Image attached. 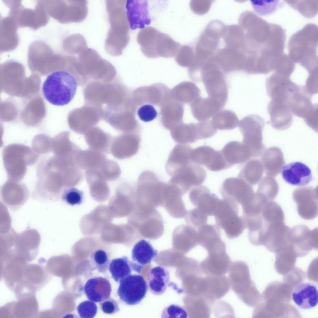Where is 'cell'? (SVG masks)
I'll return each instance as SVG.
<instances>
[{
  "mask_svg": "<svg viewBox=\"0 0 318 318\" xmlns=\"http://www.w3.org/2000/svg\"><path fill=\"white\" fill-rule=\"evenodd\" d=\"M107 159L102 152L91 149L86 150L80 149L75 158L76 166L86 170H99Z\"/></svg>",
  "mask_w": 318,
  "mask_h": 318,
  "instance_id": "obj_36",
  "label": "cell"
},
{
  "mask_svg": "<svg viewBox=\"0 0 318 318\" xmlns=\"http://www.w3.org/2000/svg\"><path fill=\"white\" fill-rule=\"evenodd\" d=\"M100 305L102 311L106 314H112L120 310L117 302L110 298L100 302Z\"/></svg>",
  "mask_w": 318,
  "mask_h": 318,
  "instance_id": "obj_59",
  "label": "cell"
},
{
  "mask_svg": "<svg viewBox=\"0 0 318 318\" xmlns=\"http://www.w3.org/2000/svg\"><path fill=\"white\" fill-rule=\"evenodd\" d=\"M238 213L233 212L215 220L216 225L224 230L229 238L238 237L246 228L244 220L238 215Z\"/></svg>",
  "mask_w": 318,
  "mask_h": 318,
  "instance_id": "obj_33",
  "label": "cell"
},
{
  "mask_svg": "<svg viewBox=\"0 0 318 318\" xmlns=\"http://www.w3.org/2000/svg\"><path fill=\"white\" fill-rule=\"evenodd\" d=\"M223 199L244 205L254 198L255 193L251 186L239 178L226 179L220 188Z\"/></svg>",
  "mask_w": 318,
  "mask_h": 318,
  "instance_id": "obj_13",
  "label": "cell"
},
{
  "mask_svg": "<svg viewBox=\"0 0 318 318\" xmlns=\"http://www.w3.org/2000/svg\"><path fill=\"white\" fill-rule=\"evenodd\" d=\"M172 242L174 246H183L189 250L198 244V232L188 225H178L173 232Z\"/></svg>",
  "mask_w": 318,
  "mask_h": 318,
  "instance_id": "obj_37",
  "label": "cell"
},
{
  "mask_svg": "<svg viewBox=\"0 0 318 318\" xmlns=\"http://www.w3.org/2000/svg\"><path fill=\"white\" fill-rule=\"evenodd\" d=\"M318 27L306 25L293 34L289 40L288 56L295 63H299L309 73L318 70Z\"/></svg>",
  "mask_w": 318,
  "mask_h": 318,
  "instance_id": "obj_2",
  "label": "cell"
},
{
  "mask_svg": "<svg viewBox=\"0 0 318 318\" xmlns=\"http://www.w3.org/2000/svg\"><path fill=\"white\" fill-rule=\"evenodd\" d=\"M280 172L284 181L293 185L304 186L313 179L310 168L300 162L287 164L283 167Z\"/></svg>",
  "mask_w": 318,
  "mask_h": 318,
  "instance_id": "obj_22",
  "label": "cell"
},
{
  "mask_svg": "<svg viewBox=\"0 0 318 318\" xmlns=\"http://www.w3.org/2000/svg\"><path fill=\"white\" fill-rule=\"evenodd\" d=\"M279 191V185L275 179L265 176L260 181L256 192L268 201L273 200Z\"/></svg>",
  "mask_w": 318,
  "mask_h": 318,
  "instance_id": "obj_46",
  "label": "cell"
},
{
  "mask_svg": "<svg viewBox=\"0 0 318 318\" xmlns=\"http://www.w3.org/2000/svg\"><path fill=\"white\" fill-rule=\"evenodd\" d=\"M268 111L271 124L275 129L285 130L291 125L293 115L287 103L271 100L268 105Z\"/></svg>",
  "mask_w": 318,
  "mask_h": 318,
  "instance_id": "obj_24",
  "label": "cell"
},
{
  "mask_svg": "<svg viewBox=\"0 0 318 318\" xmlns=\"http://www.w3.org/2000/svg\"><path fill=\"white\" fill-rule=\"evenodd\" d=\"M220 151L231 167L235 164L244 163L252 157L249 149L243 143L237 141L229 142Z\"/></svg>",
  "mask_w": 318,
  "mask_h": 318,
  "instance_id": "obj_30",
  "label": "cell"
},
{
  "mask_svg": "<svg viewBox=\"0 0 318 318\" xmlns=\"http://www.w3.org/2000/svg\"><path fill=\"white\" fill-rule=\"evenodd\" d=\"M264 125L263 119L255 115L247 116L239 122L238 127L243 137L242 143L249 149L252 157H259L264 152L262 132Z\"/></svg>",
  "mask_w": 318,
  "mask_h": 318,
  "instance_id": "obj_9",
  "label": "cell"
},
{
  "mask_svg": "<svg viewBox=\"0 0 318 318\" xmlns=\"http://www.w3.org/2000/svg\"><path fill=\"white\" fill-rule=\"evenodd\" d=\"M84 292L88 298L94 302H101L110 298L111 285L109 280L102 277L90 279L84 287Z\"/></svg>",
  "mask_w": 318,
  "mask_h": 318,
  "instance_id": "obj_28",
  "label": "cell"
},
{
  "mask_svg": "<svg viewBox=\"0 0 318 318\" xmlns=\"http://www.w3.org/2000/svg\"><path fill=\"white\" fill-rule=\"evenodd\" d=\"M220 156V151L208 146H202L192 149L190 158L192 162L203 165L212 171Z\"/></svg>",
  "mask_w": 318,
  "mask_h": 318,
  "instance_id": "obj_38",
  "label": "cell"
},
{
  "mask_svg": "<svg viewBox=\"0 0 318 318\" xmlns=\"http://www.w3.org/2000/svg\"><path fill=\"white\" fill-rule=\"evenodd\" d=\"M238 22L244 31L243 51L246 58L244 71L266 74L274 70L284 54V30L250 11L242 13Z\"/></svg>",
  "mask_w": 318,
  "mask_h": 318,
  "instance_id": "obj_1",
  "label": "cell"
},
{
  "mask_svg": "<svg viewBox=\"0 0 318 318\" xmlns=\"http://www.w3.org/2000/svg\"><path fill=\"white\" fill-rule=\"evenodd\" d=\"M214 126L220 130H231L237 127L239 120L235 113L227 110H220L212 117L211 120Z\"/></svg>",
  "mask_w": 318,
  "mask_h": 318,
  "instance_id": "obj_43",
  "label": "cell"
},
{
  "mask_svg": "<svg viewBox=\"0 0 318 318\" xmlns=\"http://www.w3.org/2000/svg\"><path fill=\"white\" fill-rule=\"evenodd\" d=\"M97 307L93 302L85 301L80 303L77 307L80 317L83 318H93L96 314Z\"/></svg>",
  "mask_w": 318,
  "mask_h": 318,
  "instance_id": "obj_54",
  "label": "cell"
},
{
  "mask_svg": "<svg viewBox=\"0 0 318 318\" xmlns=\"http://www.w3.org/2000/svg\"><path fill=\"white\" fill-rule=\"evenodd\" d=\"M207 288L203 297L215 302L225 296L229 290V279L224 275H206Z\"/></svg>",
  "mask_w": 318,
  "mask_h": 318,
  "instance_id": "obj_34",
  "label": "cell"
},
{
  "mask_svg": "<svg viewBox=\"0 0 318 318\" xmlns=\"http://www.w3.org/2000/svg\"><path fill=\"white\" fill-rule=\"evenodd\" d=\"M148 289L147 284L142 275L130 274L120 281L117 293L126 304L135 305L144 298Z\"/></svg>",
  "mask_w": 318,
  "mask_h": 318,
  "instance_id": "obj_12",
  "label": "cell"
},
{
  "mask_svg": "<svg viewBox=\"0 0 318 318\" xmlns=\"http://www.w3.org/2000/svg\"><path fill=\"white\" fill-rule=\"evenodd\" d=\"M85 139L90 149L102 153L109 151L111 137L100 129L96 127L90 129L85 133Z\"/></svg>",
  "mask_w": 318,
  "mask_h": 318,
  "instance_id": "obj_39",
  "label": "cell"
},
{
  "mask_svg": "<svg viewBox=\"0 0 318 318\" xmlns=\"http://www.w3.org/2000/svg\"><path fill=\"white\" fill-rule=\"evenodd\" d=\"M293 198L296 203L297 211L301 217L305 220H310L317 216V188L308 186L297 189L293 193Z\"/></svg>",
  "mask_w": 318,
  "mask_h": 318,
  "instance_id": "obj_15",
  "label": "cell"
},
{
  "mask_svg": "<svg viewBox=\"0 0 318 318\" xmlns=\"http://www.w3.org/2000/svg\"><path fill=\"white\" fill-rule=\"evenodd\" d=\"M295 84L289 77L274 72L266 80V89L269 96L287 101L291 91Z\"/></svg>",
  "mask_w": 318,
  "mask_h": 318,
  "instance_id": "obj_25",
  "label": "cell"
},
{
  "mask_svg": "<svg viewBox=\"0 0 318 318\" xmlns=\"http://www.w3.org/2000/svg\"><path fill=\"white\" fill-rule=\"evenodd\" d=\"M318 70L309 73L305 87L311 95L317 93Z\"/></svg>",
  "mask_w": 318,
  "mask_h": 318,
  "instance_id": "obj_58",
  "label": "cell"
},
{
  "mask_svg": "<svg viewBox=\"0 0 318 318\" xmlns=\"http://www.w3.org/2000/svg\"><path fill=\"white\" fill-rule=\"evenodd\" d=\"M125 3L120 2L119 5L108 7L111 28L106 42L108 48H116L120 54L126 47L129 41V25L126 11L124 8ZM119 54V53L118 52Z\"/></svg>",
  "mask_w": 318,
  "mask_h": 318,
  "instance_id": "obj_7",
  "label": "cell"
},
{
  "mask_svg": "<svg viewBox=\"0 0 318 318\" xmlns=\"http://www.w3.org/2000/svg\"><path fill=\"white\" fill-rule=\"evenodd\" d=\"M139 135L136 133H125L115 137L111 141L110 150L115 157L120 159L130 158L139 150Z\"/></svg>",
  "mask_w": 318,
  "mask_h": 318,
  "instance_id": "obj_17",
  "label": "cell"
},
{
  "mask_svg": "<svg viewBox=\"0 0 318 318\" xmlns=\"http://www.w3.org/2000/svg\"><path fill=\"white\" fill-rule=\"evenodd\" d=\"M317 1H309V2L306 3L292 2L291 1H286L302 15L307 17H310L313 16L317 13L318 1L316 2Z\"/></svg>",
  "mask_w": 318,
  "mask_h": 318,
  "instance_id": "obj_51",
  "label": "cell"
},
{
  "mask_svg": "<svg viewBox=\"0 0 318 318\" xmlns=\"http://www.w3.org/2000/svg\"><path fill=\"white\" fill-rule=\"evenodd\" d=\"M166 183L160 181L151 171L142 172L139 177L135 191L136 206L153 208L161 206Z\"/></svg>",
  "mask_w": 318,
  "mask_h": 318,
  "instance_id": "obj_6",
  "label": "cell"
},
{
  "mask_svg": "<svg viewBox=\"0 0 318 318\" xmlns=\"http://www.w3.org/2000/svg\"><path fill=\"white\" fill-rule=\"evenodd\" d=\"M137 39L141 51L149 58L174 57L181 46L168 35L151 26L140 30Z\"/></svg>",
  "mask_w": 318,
  "mask_h": 318,
  "instance_id": "obj_4",
  "label": "cell"
},
{
  "mask_svg": "<svg viewBox=\"0 0 318 318\" xmlns=\"http://www.w3.org/2000/svg\"><path fill=\"white\" fill-rule=\"evenodd\" d=\"M220 44L213 55L210 58L221 69L224 73L236 71H243L246 57L241 49L225 45Z\"/></svg>",
  "mask_w": 318,
  "mask_h": 318,
  "instance_id": "obj_14",
  "label": "cell"
},
{
  "mask_svg": "<svg viewBox=\"0 0 318 318\" xmlns=\"http://www.w3.org/2000/svg\"><path fill=\"white\" fill-rule=\"evenodd\" d=\"M193 115L200 121L208 120L224 107L218 101L208 97H200L191 105Z\"/></svg>",
  "mask_w": 318,
  "mask_h": 318,
  "instance_id": "obj_29",
  "label": "cell"
},
{
  "mask_svg": "<svg viewBox=\"0 0 318 318\" xmlns=\"http://www.w3.org/2000/svg\"><path fill=\"white\" fill-rule=\"evenodd\" d=\"M195 74L199 82H202L208 97L224 107L228 99V87L225 74L218 65L209 59L198 66Z\"/></svg>",
  "mask_w": 318,
  "mask_h": 318,
  "instance_id": "obj_5",
  "label": "cell"
},
{
  "mask_svg": "<svg viewBox=\"0 0 318 318\" xmlns=\"http://www.w3.org/2000/svg\"><path fill=\"white\" fill-rule=\"evenodd\" d=\"M168 183L179 188L184 195L193 187L201 185L206 179L207 173L199 165L192 163L175 171Z\"/></svg>",
  "mask_w": 318,
  "mask_h": 318,
  "instance_id": "obj_11",
  "label": "cell"
},
{
  "mask_svg": "<svg viewBox=\"0 0 318 318\" xmlns=\"http://www.w3.org/2000/svg\"><path fill=\"white\" fill-rule=\"evenodd\" d=\"M108 268L112 278L117 283L130 275L132 270L131 261L125 256L112 259Z\"/></svg>",
  "mask_w": 318,
  "mask_h": 318,
  "instance_id": "obj_45",
  "label": "cell"
},
{
  "mask_svg": "<svg viewBox=\"0 0 318 318\" xmlns=\"http://www.w3.org/2000/svg\"><path fill=\"white\" fill-rule=\"evenodd\" d=\"M83 192L77 189L71 187L65 189L62 193L61 199L64 202L71 206L80 205L83 199Z\"/></svg>",
  "mask_w": 318,
  "mask_h": 318,
  "instance_id": "obj_52",
  "label": "cell"
},
{
  "mask_svg": "<svg viewBox=\"0 0 318 318\" xmlns=\"http://www.w3.org/2000/svg\"><path fill=\"white\" fill-rule=\"evenodd\" d=\"M263 171L261 162L257 159H252L244 165L238 176L251 186H254L261 179Z\"/></svg>",
  "mask_w": 318,
  "mask_h": 318,
  "instance_id": "obj_42",
  "label": "cell"
},
{
  "mask_svg": "<svg viewBox=\"0 0 318 318\" xmlns=\"http://www.w3.org/2000/svg\"><path fill=\"white\" fill-rule=\"evenodd\" d=\"M158 255L150 243L145 239H140L136 243L132 251L131 266L132 270L140 273L144 266L150 263Z\"/></svg>",
  "mask_w": 318,
  "mask_h": 318,
  "instance_id": "obj_27",
  "label": "cell"
},
{
  "mask_svg": "<svg viewBox=\"0 0 318 318\" xmlns=\"http://www.w3.org/2000/svg\"><path fill=\"white\" fill-rule=\"evenodd\" d=\"M162 316L164 317L186 318L187 314L185 310L181 307L173 304L164 309Z\"/></svg>",
  "mask_w": 318,
  "mask_h": 318,
  "instance_id": "obj_57",
  "label": "cell"
},
{
  "mask_svg": "<svg viewBox=\"0 0 318 318\" xmlns=\"http://www.w3.org/2000/svg\"><path fill=\"white\" fill-rule=\"evenodd\" d=\"M231 263L226 252L208 254L200 266L202 272L206 275L220 276L229 271Z\"/></svg>",
  "mask_w": 318,
  "mask_h": 318,
  "instance_id": "obj_23",
  "label": "cell"
},
{
  "mask_svg": "<svg viewBox=\"0 0 318 318\" xmlns=\"http://www.w3.org/2000/svg\"><path fill=\"white\" fill-rule=\"evenodd\" d=\"M47 270L40 266L26 265L24 270L23 282L35 292L46 282L48 276Z\"/></svg>",
  "mask_w": 318,
  "mask_h": 318,
  "instance_id": "obj_40",
  "label": "cell"
},
{
  "mask_svg": "<svg viewBox=\"0 0 318 318\" xmlns=\"http://www.w3.org/2000/svg\"><path fill=\"white\" fill-rule=\"evenodd\" d=\"M312 96L305 86L295 84L291 90L288 101V105L292 113L304 119L318 106L311 102Z\"/></svg>",
  "mask_w": 318,
  "mask_h": 318,
  "instance_id": "obj_18",
  "label": "cell"
},
{
  "mask_svg": "<svg viewBox=\"0 0 318 318\" xmlns=\"http://www.w3.org/2000/svg\"><path fill=\"white\" fill-rule=\"evenodd\" d=\"M197 232L198 244L206 250L221 239L220 228L217 225L206 224L200 227Z\"/></svg>",
  "mask_w": 318,
  "mask_h": 318,
  "instance_id": "obj_41",
  "label": "cell"
},
{
  "mask_svg": "<svg viewBox=\"0 0 318 318\" xmlns=\"http://www.w3.org/2000/svg\"><path fill=\"white\" fill-rule=\"evenodd\" d=\"M194 53L193 48L187 45L181 46L178 50L175 59L177 62L184 66H190L194 60Z\"/></svg>",
  "mask_w": 318,
  "mask_h": 318,
  "instance_id": "obj_50",
  "label": "cell"
},
{
  "mask_svg": "<svg viewBox=\"0 0 318 318\" xmlns=\"http://www.w3.org/2000/svg\"><path fill=\"white\" fill-rule=\"evenodd\" d=\"M126 12L130 28L133 30L143 29L150 24L151 20L147 1L128 0L125 2Z\"/></svg>",
  "mask_w": 318,
  "mask_h": 318,
  "instance_id": "obj_21",
  "label": "cell"
},
{
  "mask_svg": "<svg viewBox=\"0 0 318 318\" xmlns=\"http://www.w3.org/2000/svg\"><path fill=\"white\" fill-rule=\"evenodd\" d=\"M208 216L207 214L195 208L187 211L184 217L187 224L196 229L207 224Z\"/></svg>",
  "mask_w": 318,
  "mask_h": 318,
  "instance_id": "obj_47",
  "label": "cell"
},
{
  "mask_svg": "<svg viewBox=\"0 0 318 318\" xmlns=\"http://www.w3.org/2000/svg\"><path fill=\"white\" fill-rule=\"evenodd\" d=\"M171 136L178 144L192 143L199 140L196 123L185 125L172 130Z\"/></svg>",
  "mask_w": 318,
  "mask_h": 318,
  "instance_id": "obj_44",
  "label": "cell"
},
{
  "mask_svg": "<svg viewBox=\"0 0 318 318\" xmlns=\"http://www.w3.org/2000/svg\"><path fill=\"white\" fill-rule=\"evenodd\" d=\"M192 149L186 144L176 145L170 154L165 166L166 172L169 176L180 167L193 163L190 158Z\"/></svg>",
  "mask_w": 318,
  "mask_h": 318,
  "instance_id": "obj_31",
  "label": "cell"
},
{
  "mask_svg": "<svg viewBox=\"0 0 318 318\" xmlns=\"http://www.w3.org/2000/svg\"><path fill=\"white\" fill-rule=\"evenodd\" d=\"M132 223L141 237L156 240L163 235L162 217L155 208L136 206Z\"/></svg>",
  "mask_w": 318,
  "mask_h": 318,
  "instance_id": "obj_8",
  "label": "cell"
},
{
  "mask_svg": "<svg viewBox=\"0 0 318 318\" xmlns=\"http://www.w3.org/2000/svg\"><path fill=\"white\" fill-rule=\"evenodd\" d=\"M99 170L104 179L109 181L117 179L121 173V170L118 164L114 161L107 159Z\"/></svg>",
  "mask_w": 318,
  "mask_h": 318,
  "instance_id": "obj_48",
  "label": "cell"
},
{
  "mask_svg": "<svg viewBox=\"0 0 318 318\" xmlns=\"http://www.w3.org/2000/svg\"><path fill=\"white\" fill-rule=\"evenodd\" d=\"M212 2L211 0H192L190 3V6L195 13L203 15L209 10Z\"/></svg>",
  "mask_w": 318,
  "mask_h": 318,
  "instance_id": "obj_56",
  "label": "cell"
},
{
  "mask_svg": "<svg viewBox=\"0 0 318 318\" xmlns=\"http://www.w3.org/2000/svg\"><path fill=\"white\" fill-rule=\"evenodd\" d=\"M137 114L140 119L145 122L152 120L157 115L154 107L149 104L145 105L140 107L138 111Z\"/></svg>",
  "mask_w": 318,
  "mask_h": 318,
  "instance_id": "obj_55",
  "label": "cell"
},
{
  "mask_svg": "<svg viewBox=\"0 0 318 318\" xmlns=\"http://www.w3.org/2000/svg\"><path fill=\"white\" fill-rule=\"evenodd\" d=\"M199 139H204L212 137L217 131L210 120L200 121L196 123Z\"/></svg>",
  "mask_w": 318,
  "mask_h": 318,
  "instance_id": "obj_53",
  "label": "cell"
},
{
  "mask_svg": "<svg viewBox=\"0 0 318 318\" xmlns=\"http://www.w3.org/2000/svg\"><path fill=\"white\" fill-rule=\"evenodd\" d=\"M183 195L176 186L166 184L163 191L161 206L173 217L182 218L186 214L187 211L182 198Z\"/></svg>",
  "mask_w": 318,
  "mask_h": 318,
  "instance_id": "obj_20",
  "label": "cell"
},
{
  "mask_svg": "<svg viewBox=\"0 0 318 318\" xmlns=\"http://www.w3.org/2000/svg\"><path fill=\"white\" fill-rule=\"evenodd\" d=\"M318 229L311 230L304 225H296L290 229L289 243L293 249L306 252L317 248Z\"/></svg>",
  "mask_w": 318,
  "mask_h": 318,
  "instance_id": "obj_16",
  "label": "cell"
},
{
  "mask_svg": "<svg viewBox=\"0 0 318 318\" xmlns=\"http://www.w3.org/2000/svg\"><path fill=\"white\" fill-rule=\"evenodd\" d=\"M78 85L75 77L65 70H58L48 75L44 81L42 92L44 98L51 104L63 106L74 98Z\"/></svg>",
  "mask_w": 318,
  "mask_h": 318,
  "instance_id": "obj_3",
  "label": "cell"
},
{
  "mask_svg": "<svg viewBox=\"0 0 318 318\" xmlns=\"http://www.w3.org/2000/svg\"><path fill=\"white\" fill-rule=\"evenodd\" d=\"M318 290L314 284L302 283L297 285L293 289L292 299L300 308L307 310L315 307L318 303Z\"/></svg>",
  "mask_w": 318,
  "mask_h": 318,
  "instance_id": "obj_26",
  "label": "cell"
},
{
  "mask_svg": "<svg viewBox=\"0 0 318 318\" xmlns=\"http://www.w3.org/2000/svg\"><path fill=\"white\" fill-rule=\"evenodd\" d=\"M169 281V273L163 266H159L152 268L147 276V284L149 289L155 295L164 293Z\"/></svg>",
  "mask_w": 318,
  "mask_h": 318,
  "instance_id": "obj_35",
  "label": "cell"
},
{
  "mask_svg": "<svg viewBox=\"0 0 318 318\" xmlns=\"http://www.w3.org/2000/svg\"><path fill=\"white\" fill-rule=\"evenodd\" d=\"M229 271V279L233 291L245 303L252 305L253 290L247 265L242 261H234Z\"/></svg>",
  "mask_w": 318,
  "mask_h": 318,
  "instance_id": "obj_10",
  "label": "cell"
},
{
  "mask_svg": "<svg viewBox=\"0 0 318 318\" xmlns=\"http://www.w3.org/2000/svg\"><path fill=\"white\" fill-rule=\"evenodd\" d=\"M189 198L196 208L208 216H214L220 199L207 187L201 185L191 189Z\"/></svg>",
  "mask_w": 318,
  "mask_h": 318,
  "instance_id": "obj_19",
  "label": "cell"
},
{
  "mask_svg": "<svg viewBox=\"0 0 318 318\" xmlns=\"http://www.w3.org/2000/svg\"><path fill=\"white\" fill-rule=\"evenodd\" d=\"M262 161L266 174L271 177L279 174L285 163L282 151L275 147L270 148L264 152Z\"/></svg>",
  "mask_w": 318,
  "mask_h": 318,
  "instance_id": "obj_32",
  "label": "cell"
},
{
  "mask_svg": "<svg viewBox=\"0 0 318 318\" xmlns=\"http://www.w3.org/2000/svg\"><path fill=\"white\" fill-rule=\"evenodd\" d=\"M91 260L93 267L99 272L104 273L107 270L110 263L107 253L102 249L94 252L91 256Z\"/></svg>",
  "mask_w": 318,
  "mask_h": 318,
  "instance_id": "obj_49",
  "label": "cell"
}]
</instances>
